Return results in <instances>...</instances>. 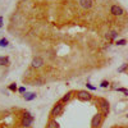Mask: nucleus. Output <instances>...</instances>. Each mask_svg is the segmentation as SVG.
<instances>
[{"label": "nucleus", "mask_w": 128, "mask_h": 128, "mask_svg": "<svg viewBox=\"0 0 128 128\" xmlns=\"http://www.w3.org/2000/svg\"><path fill=\"white\" fill-rule=\"evenodd\" d=\"M18 91H19L20 94H24V92H26V88H24V87H19V88H18Z\"/></svg>", "instance_id": "obj_20"}, {"label": "nucleus", "mask_w": 128, "mask_h": 128, "mask_svg": "<svg viewBox=\"0 0 128 128\" xmlns=\"http://www.w3.org/2000/svg\"><path fill=\"white\" fill-rule=\"evenodd\" d=\"M46 128H59V123L56 120H50L46 126Z\"/></svg>", "instance_id": "obj_11"}, {"label": "nucleus", "mask_w": 128, "mask_h": 128, "mask_svg": "<svg viewBox=\"0 0 128 128\" xmlns=\"http://www.w3.org/2000/svg\"><path fill=\"white\" fill-rule=\"evenodd\" d=\"M2 26H3V17H0V28H2Z\"/></svg>", "instance_id": "obj_22"}, {"label": "nucleus", "mask_w": 128, "mask_h": 128, "mask_svg": "<svg viewBox=\"0 0 128 128\" xmlns=\"http://www.w3.org/2000/svg\"><path fill=\"white\" fill-rule=\"evenodd\" d=\"M77 98L80 99V100H82V101H90L91 99H92V95L88 92V91H78L77 92Z\"/></svg>", "instance_id": "obj_3"}, {"label": "nucleus", "mask_w": 128, "mask_h": 128, "mask_svg": "<svg viewBox=\"0 0 128 128\" xmlns=\"http://www.w3.org/2000/svg\"><path fill=\"white\" fill-rule=\"evenodd\" d=\"M99 102H100V106H101V109H102V115L106 116V115L109 114V110H110L109 101H108V100H105V99H100Z\"/></svg>", "instance_id": "obj_2"}, {"label": "nucleus", "mask_w": 128, "mask_h": 128, "mask_svg": "<svg viewBox=\"0 0 128 128\" xmlns=\"http://www.w3.org/2000/svg\"><path fill=\"white\" fill-rule=\"evenodd\" d=\"M127 68H128V64H123L122 67H119V68H118V72H119V73H122V72H124Z\"/></svg>", "instance_id": "obj_16"}, {"label": "nucleus", "mask_w": 128, "mask_h": 128, "mask_svg": "<svg viewBox=\"0 0 128 128\" xmlns=\"http://www.w3.org/2000/svg\"><path fill=\"white\" fill-rule=\"evenodd\" d=\"M8 44H9V42H8V40H6V38H2V40H0V46H2V48L8 46Z\"/></svg>", "instance_id": "obj_14"}, {"label": "nucleus", "mask_w": 128, "mask_h": 128, "mask_svg": "<svg viewBox=\"0 0 128 128\" xmlns=\"http://www.w3.org/2000/svg\"><path fill=\"white\" fill-rule=\"evenodd\" d=\"M115 44L118 45V46H123V45H126V44H127V41H126L124 38H122V40H118V41L115 42Z\"/></svg>", "instance_id": "obj_15"}, {"label": "nucleus", "mask_w": 128, "mask_h": 128, "mask_svg": "<svg viewBox=\"0 0 128 128\" xmlns=\"http://www.w3.org/2000/svg\"><path fill=\"white\" fill-rule=\"evenodd\" d=\"M110 13H112L113 16H118V17H120V16H123L124 10H123V8L119 6V5H112V8H110Z\"/></svg>", "instance_id": "obj_5"}, {"label": "nucleus", "mask_w": 128, "mask_h": 128, "mask_svg": "<svg viewBox=\"0 0 128 128\" xmlns=\"http://www.w3.org/2000/svg\"><path fill=\"white\" fill-rule=\"evenodd\" d=\"M102 114H100V113H98V114H95L94 115V118H92V120H91V126H92V128H99L100 126H101V122H102Z\"/></svg>", "instance_id": "obj_1"}, {"label": "nucleus", "mask_w": 128, "mask_h": 128, "mask_svg": "<svg viewBox=\"0 0 128 128\" xmlns=\"http://www.w3.org/2000/svg\"><path fill=\"white\" fill-rule=\"evenodd\" d=\"M9 63V59L6 56H0V66H6Z\"/></svg>", "instance_id": "obj_12"}, {"label": "nucleus", "mask_w": 128, "mask_h": 128, "mask_svg": "<svg viewBox=\"0 0 128 128\" xmlns=\"http://www.w3.org/2000/svg\"><path fill=\"white\" fill-rule=\"evenodd\" d=\"M23 98H24L26 101H31V100L36 99V94H35V92H26V94L23 95Z\"/></svg>", "instance_id": "obj_9"}, {"label": "nucleus", "mask_w": 128, "mask_h": 128, "mask_svg": "<svg viewBox=\"0 0 128 128\" xmlns=\"http://www.w3.org/2000/svg\"><path fill=\"white\" fill-rule=\"evenodd\" d=\"M105 37L108 40H115L116 37H118V34H116L115 31H112V32H108V34L105 35Z\"/></svg>", "instance_id": "obj_10"}, {"label": "nucleus", "mask_w": 128, "mask_h": 128, "mask_svg": "<svg viewBox=\"0 0 128 128\" xmlns=\"http://www.w3.org/2000/svg\"><path fill=\"white\" fill-rule=\"evenodd\" d=\"M63 108H64L63 102H58V104L54 106V108H52V110H51V115H52V116H58V115H60L62 112H63Z\"/></svg>", "instance_id": "obj_4"}, {"label": "nucleus", "mask_w": 128, "mask_h": 128, "mask_svg": "<svg viewBox=\"0 0 128 128\" xmlns=\"http://www.w3.org/2000/svg\"><path fill=\"white\" fill-rule=\"evenodd\" d=\"M42 64H44V60H42V58L37 56V58H35L34 60H32L31 66H32V68H40V67H42Z\"/></svg>", "instance_id": "obj_8"}, {"label": "nucleus", "mask_w": 128, "mask_h": 128, "mask_svg": "<svg viewBox=\"0 0 128 128\" xmlns=\"http://www.w3.org/2000/svg\"><path fill=\"white\" fill-rule=\"evenodd\" d=\"M100 86L105 88V87H108V86H109V82H108V81H101V83H100Z\"/></svg>", "instance_id": "obj_17"}, {"label": "nucleus", "mask_w": 128, "mask_h": 128, "mask_svg": "<svg viewBox=\"0 0 128 128\" xmlns=\"http://www.w3.org/2000/svg\"><path fill=\"white\" fill-rule=\"evenodd\" d=\"M87 87H88L90 90H92V91H94V90H96V87H94L92 84H90V83H87Z\"/></svg>", "instance_id": "obj_21"}, {"label": "nucleus", "mask_w": 128, "mask_h": 128, "mask_svg": "<svg viewBox=\"0 0 128 128\" xmlns=\"http://www.w3.org/2000/svg\"><path fill=\"white\" fill-rule=\"evenodd\" d=\"M119 128H123V127H119Z\"/></svg>", "instance_id": "obj_24"}, {"label": "nucleus", "mask_w": 128, "mask_h": 128, "mask_svg": "<svg viewBox=\"0 0 128 128\" xmlns=\"http://www.w3.org/2000/svg\"><path fill=\"white\" fill-rule=\"evenodd\" d=\"M22 2H28V0H22Z\"/></svg>", "instance_id": "obj_23"}, {"label": "nucleus", "mask_w": 128, "mask_h": 128, "mask_svg": "<svg viewBox=\"0 0 128 128\" xmlns=\"http://www.w3.org/2000/svg\"><path fill=\"white\" fill-rule=\"evenodd\" d=\"M72 98V92H68L66 96H63V99H62V102H66V101H69Z\"/></svg>", "instance_id": "obj_13"}, {"label": "nucleus", "mask_w": 128, "mask_h": 128, "mask_svg": "<svg viewBox=\"0 0 128 128\" xmlns=\"http://www.w3.org/2000/svg\"><path fill=\"white\" fill-rule=\"evenodd\" d=\"M80 6L82 9H91L92 8V0H80Z\"/></svg>", "instance_id": "obj_7"}, {"label": "nucleus", "mask_w": 128, "mask_h": 128, "mask_svg": "<svg viewBox=\"0 0 128 128\" xmlns=\"http://www.w3.org/2000/svg\"><path fill=\"white\" fill-rule=\"evenodd\" d=\"M118 91H120V92H123V94H126V95H128V90H126V88H116Z\"/></svg>", "instance_id": "obj_19"}, {"label": "nucleus", "mask_w": 128, "mask_h": 128, "mask_svg": "<svg viewBox=\"0 0 128 128\" xmlns=\"http://www.w3.org/2000/svg\"><path fill=\"white\" fill-rule=\"evenodd\" d=\"M32 122H34V118H32V115L30 114H24L23 119H22V126L23 127H30L32 124Z\"/></svg>", "instance_id": "obj_6"}, {"label": "nucleus", "mask_w": 128, "mask_h": 128, "mask_svg": "<svg viewBox=\"0 0 128 128\" xmlns=\"http://www.w3.org/2000/svg\"><path fill=\"white\" fill-rule=\"evenodd\" d=\"M9 90H10V91H17V84H16V83H12V84L9 86Z\"/></svg>", "instance_id": "obj_18"}]
</instances>
